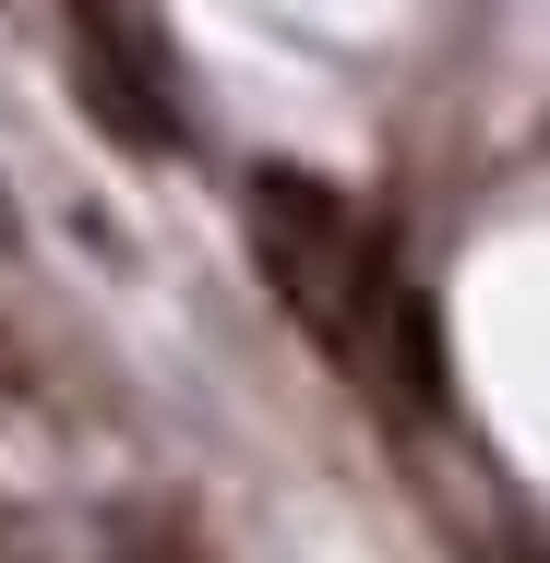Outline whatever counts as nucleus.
<instances>
[{
    "instance_id": "1",
    "label": "nucleus",
    "mask_w": 550,
    "mask_h": 563,
    "mask_svg": "<svg viewBox=\"0 0 550 563\" xmlns=\"http://www.w3.org/2000/svg\"><path fill=\"white\" fill-rule=\"evenodd\" d=\"M251 217H263L276 288H300V300L324 312V276L347 264V205H335L324 180H300V168H251Z\"/></svg>"
},
{
    "instance_id": "2",
    "label": "nucleus",
    "mask_w": 550,
    "mask_h": 563,
    "mask_svg": "<svg viewBox=\"0 0 550 563\" xmlns=\"http://www.w3.org/2000/svg\"><path fill=\"white\" fill-rule=\"evenodd\" d=\"M395 312V372L419 384V396H442V324H431V300H383Z\"/></svg>"
},
{
    "instance_id": "3",
    "label": "nucleus",
    "mask_w": 550,
    "mask_h": 563,
    "mask_svg": "<svg viewBox=\"0 0 550 563\" xmlns=\"http://www.w3.org/2000/svg\"><path fill=\"white\" fill-rule=\"evenodd\" d=\"M515 563H550V552H515Z\"/></svg>"
},
{
    "instance_id": "4",
    "label": "nucleus",
    "mask_w": 550,
    "mask_h": 563,
    "mask_svg": "<svg viewBox=\"0 0 550 563\" xmlns=\"http://www.w3.org/2000/svg\"><path fill=\"white\" fill-rule=\"evenodd\" d=\"M0 372H12V360H0Z\"/></svg>"
}]
</instances>
